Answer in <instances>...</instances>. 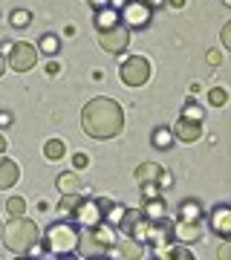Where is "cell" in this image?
Here are the masks:
<instances>
[{
    "label": "cell",
    "instance_id": "6da1fadb",
    "mask_svg": "<svg viewBox=\"0 0 231 260\" xmlns=\"http://www.w3.org/2000/svg\"><path fill=\"white\" fill-rule=\"evenodd\" d=\"M81 127L87 136L92 139H113L119 136L121 127H124V107H121L116 99H107V95H95L84 104L81 110Z\"/></svg>",
    "mask_w": 231,
    "mask_h": 260
},
{
    "label": "cell",
    "instance_id": "7a4b0ae2",
    "mask_svg": "<svg viewBox=\"0 0 231 260\" xmlns=\"http://www.w3.org/2000/svg\"><path fill=\"white\" fill-rule=\"evenodd\" d=\"M95 35H98V47L107 55H121L130 47V29L121 23L116 6H104L95 12Z\"/></svg>",
    "mask_w": 231,
    "mask_h": 260
},
{
    "label": "cell",
    "instance_id": "3957f363",
    "mask_svg": "<svg viewBox=\"0 0 231 260\" xmlns=\"http://www.w3.org/2000/svg\"><path fill=\"white\" fill-rule=\"evenodd\" d=\"M44 237V251L46 254H70V251H78V243H81V225L75 220H58V223H49Z\"/></svg>",
    "mask_w": 231,
    "mask_h": 260
},
{
    "label": "cell",
    "instance_id": "277c9868",
    "mask_svg": "<svg viewBox=\"0 0 231 260\" xmlns=\"http://www.w3.org/2000/svg\"><path fill=\"white\" fill-rule=\"evenodd\" d=\"M38 240H41V229L29 217H15L3 225V246L15 254H29L32 246H38Z\"/></svg>",
    "mask_w": 231,
    "mask_h": 260
},
{
    "label": "cell",
    "instance_id": "5b68a950",
    "mask_svg": "<svg viewBox=\"0 0 231 260\" xmlns=\"http://www.w3.org/2000/svg\"><path fill=\"white\" fill-rule=\"evenodd\" d=\"M119 243H116V229L107 223L102 225H92V229H84L81 232V243H78V251H81L87 260L92 257H102L107 254L110 249H116Z\"/></svg>",
    "mask_w": 231,
    "mask_h": 260
},
{
    "label": "cell",
    "instance_id": "8992f818",
    "mask_svg": "<svg viewBox=\"0 0 231 260\" xmlns=\"http://www.w3.org/2000/svg\"><path fill=\"white\" fill-rule=\"evenodd\" d=\"M119 78L124 87L136 90V87H145L150 81V61L145 55H127L119 67Z\"/></svg>",
    "mask_w": 231,
    "mask_h": 260
},
{
    "label": "cell",
    "instance_id": "52a82bcc",
    "mask_svg": "<svg viewBox=\"0 0 231 260\" xmlns=\"http://www.w3.org/2000/svg\"><path fill=\"white\" fill-rule=\"evenodd\" d=\"M119 15H121V23L127 29H148L150 20H153V9L145 0H124Z\"/></svg>",
    "mask_w": 231,
    "mask_h": 260
},
{
    "label": "cell",
    "instance_id": "ba28073f",
    "mask_svg": "<svg viewBox=\"0 0 231 260\" xmlns=\"http://www.w3.org/2000/svg\"><path fill=\"white\" fill-rule=\"evenodd\" d=\"M107 203H110V197H98V200H84L78 205V211L70 217L75 223L81 225V229H92V225H102L104 223V211H107Z\"/></svg>",
    "mask_w": 231,
    "mask_h": 260
},
{
    "label": "cell",
    "instance_id": "9c48e42d",
    "mask_svg": "<svg viewBox=\"0 0 231 260\" xmlns=\"http://www.w3.org/2000/svg\"><path fill=\"white\" fill-rule=\"evenodd\" d=\"M38 47L35 44H26V41H18V44H12L9 49V70H15V73H29L32 67L38 64Z\"/></svg>",
    "mask_w": 231,
    "mask_h": 260
},
{
    "label": "cell",
    "instance_id": "30bf717a",
    "mask_svg": "<svg viewBox=\"0 0 231 260\" xmlns=\"http://www.w3.org/2000/svg\"><path fill=\"white\" fill-rule=\"evenodd\" d=\"M208 223H211V232L222 240H231V203H220L214 205L211 214H208Z\"/></svg>",
    "mask_w": 231,
    "mask_h": 260
},
{
    "label": "cell",
    "instance_id": "8fae6325",
    "mask_svg": "<svg viewBox=\"0 0 231 260\" xmlns=\"http://www.w3.org/2000/svg\"><path fill=\"white\" fill-rule=\"evenodd\" d=\"M174 136L176 142H185V145H194V142L203 139V121H194V119H185L179 116L174 124Z\"/></svg>",
    "mask_w": 231,
    "mask_h": 260
},
{
    "label": "cell",
    "instance_id": "7c38bea8",
    "mask_svg": "<svg viewBox=\"0 0 231 260\" xmlns=\"http://www.w3.org/2000/svg\"><path fill=\"white\" fill-rule=\"evenodd\" d=\"M203 223H188V220H176L174 223V240L182 243V246H191V243H200L203 240Z\"/></svg>",
    "mask_w": 231,
    "mask_h": 260
},
{
    "label": "cell",
    "instance_id": "4fadbf2b",
    "mask_svg": "<svg viewBox=\"0 0 231 260\" xmlns=\"http://www.w3.org/2000/svg\"><path fill=\"white\" fill-rule=\"evenodd\" d=\"M20 179V168L15 159L9 156H0V191H9V188L18 185Z\"/></svg>",
    "mask_w": 231,
    "mask_h": 260
},
{
    "label": "cell",
    "instance_id": "5bb4252c",
    "mask_svg": "<svg viewBox=\"0 0 231 260\" xmlns=\"http://www.w3.org/2000/svg\"><path fill=\"white\" fill-rule=\"evenodd\" d=\"M165 174V168L159 162H142L136 168V182L139 185H159V177Z\"/></svg>",
    "mask_w": 231,
    "mask_h": 260
},
{
    "label": "cell",
    "instance_id": "9a60e30c",
    "mask_svg": "<svg viewBox=\"0 0 231 260\" xmlns=\"http://www.w3.org/2000/svg\"><path fill=\"white\" fill-rule=\"evenodd\" d=\"M205 217V205L196 200V197H191V200H182V205H179V220H188V223H203Z\"/></svg>",
    "mask_w": 231,
    "mask_h": 260
},
{
    "label": "cell",
    "instance_id": "2e32d148",
    "mask_svg": "<svg viewBox=\"0 0 231 260\" xmlns=\"http://www.w3.org/2000/svg\"><path fill=\"white\" fill-rule=\"evenodd\" d=\"M58 191H61V197L64 194H78L81 191V177H78V171H61L55 179Z\"/></svg>",
    "mask_w": 231,
    "mask_h": 260
},
{
    "label": "cell",
    "instance_id": "e0dca14e",
    "mask_svg": "<svg viewBox=\"0 0 231 260\" xmlns=\"http://www.w3.org/2000/svg\"><path fill=\"white\" fill-rule=\"evenodd\" d=\"M61 47H64V41H61V35H55V32H44L41 41H38V52H44L46 58H55L58 52H61Z\"/></svg>",
    "mask_w": 231,
    "mask_h": 260
},
{
    "label": "cell",
    "instance_id": "ac0fdd59",
    "mask_svg": "<svg viewBox=\"0 0 231 260\" xmlns=\"http://www.w3.org/2000/svg\"><path fill=\"white\" fill-rule=\"evenodd\" d=\"M116 249H119V254L124 260H145V243L133 240V237H124Z\"/></svg>",
    "mask_w": 231,
    "mask_h": 260
},
{
    "label": "cell",
    "instance_id": "d6986e66",
    "mask_svg": "<svg viewBox=\"0 0 231 260\" xmlns=\"http://www.w3.org/2000/svg\"><path fill=\"white\" fill-rule=\"evenodd\" d=\"M174 142H176L174 127H153V133H150V145L156 150H171Z\"/></svg>",
    "mask_w": 231,
    "mask_h": 260
},
{
    "label": "cell",
    "instance_id": "ffe728a7",
    "mask_svg": "<svg viewBox=\"0 0 231 260\" xmlns=\"http://www.w3.org/2000/svg\"><path fill=\"white\" fill-rule=\"evenodd\" d=\"M165 211H168V203H165V197H162V194L142 203V214H145L148 220H162V217H165Z\"/></svg>",
    "mask_w": 231,
    "mask_h": 260
},
{
    "label": "cell",
    "instance_id": "44dd1931",
    "mask_svg": "<svg viewBox=\"0 0 231 260\" xmlns=\"http://www.w3.org/2000/svg\"><path fill=\"white\" fill-rule=\"evenodd\" d=\"M124 214H127V205H121V203H107V211H104V223L113 225L116 232H119V223L124 220Z\"/></svg>",
    "mask_w": 231,
    "mask_h": 260
},
{
    "label": "cell",
    "instance_id": "7402d4cb",
    "mask_svg": "<svg viewBox=\"0 0 231 260\" xmlns=\"http://www.w3.org/2000/svg\"><path fill=\"white\" fill-rule=\"evenodd\" d=\"M142 220H145V214H142V208H127V214H124V220H121L119 223V232L121 234H133V229H136L139 223H142Z\"/></svg>",
    "mask_w": 231,
    "mask_h": 260
},
{
    "label": "cell",
    "instance_id": "603a6c76",
    "mask_svg": "<svg viewBox=\"0 0 231 260\" xmlns=\"http://www.w3.org/2000/svg\"><path fill=\"white\" fill-rule=\"evenodd\" d=\"M44 156L49 159V162H58V159L67 156V145L61 139H46L44 142Z\"/></svg>",
    "mask_w": 231,
    "mask_h": 260
},
{
    "label": "cell",
    "instance_id": "cb8c5ba5",
    "mask_svg": "<svg viewBox=\"0 0 231 260\" xmlns=\"http://www.w3.org/2000/svg\"><path fill=\"white\" fill-rule=\"evenodd\" d=\"M156 260H196V257H194V251L188 249V246L176 243V246H171V249H168L165 254H159Z\"/></svg>",
    "mask_w": 231,
    "mask_h": 260
},
{
    "label": "cell",
    "instance_id": "d4e9b609",
    "mask_svg": "<svg viewBox=\"0 0 231 260\" xmlns=\"http://www.w3.org/2000/svg\"><path fill=\"white\" fill-rule=\"evenodd\" d=\"M6 214H9V220H15V217H26V200L23 197H9L6 200Z\"/></svg>",
    "mask_w": 231,
    "mask_h": 260
},
{
    "label": "cell",
    "instance_id": "484cf974",
    "mask_svg": "<svg viewBox=\"0 0 231 260\" xmlns=\"http://www.w3.org/2000/svg\"><path fill=\"white\" fill-rule=\"evenodd\" d=\"M32 23V12L29 9H12L9 12V26L12 29H26Z\"/></svg>",
    "mask_w": 231,
    "mask_h": 260
},
{
    "label": "cell",
    "instance_id": "4316f807",
    "mask_svg": "<svg viewBox=\"0 0 231 260\" xmlns=\"http://www.w3.org/2000/svg\"><path fill=\"white\" fill-rule=\"evenodd\" d=\"M228 90H225V87H211V90H208V104H211V107H225V104H228Z\"/></svg>",
    "mask_w": 231,
    "mask_h": 260
},
{
    "label": "cell",
    "instance_id": "83f0119b",
    "mask_svg": "<svg viewBox=\"0 0 231 260\" xmlns=\"http://www.w3.org/2000/svg\"><path fill=\"white\" fill-rule=\"evenodd\" d=\"M81 203H84V200L78 194H64V200H61V205H58V208H61V214H64V217H67V214L73 217V214L78 211V205H81Z\"/></svg>",
    "mask_w": 231,
    "mask_h": 260
},
{
    "label": "cell",
    "instance_id": "f1b7e54d",
    "mask_svg": "<svg viewBox=\"0 0 231 260\" xmlns=\"http://www.w3.org/2000/svg\"><path fill=\"white\" fill-rule=\"evenodd\" d=\"M182 116H185V119H194V121H203L205 110H203V107H200L196 102H188V104L182 107Z\"/></svg>",
    "mask_w": 231,
    "mask_h": 260
},
{
    "label": "cell",
    "instance_id": "f546056e",
    "mask_svg": "<svg viewBox=\"0 0 231 260\" xmlns=\"http://www.w3.org/2000/svg\"><path fill=\"white\" fill-rule=\"evenodd\" d=\"M84 168H90V156L78 150V153H73V171H84Z\"/></svg>",
    "mask_w": 231,
    "mask_h": 260
},
{
    "label": "cell",
    "instance_id": "4dcf8cb0",
    "mask_svg": "<svg viewBox=\"0 0 231 260\" xmlns=\"http://www.w3.org/2000/svg\"><path fill=\"white\" fill-rule=\"evenodd\" d=\"M205 61L211 67H220L222 64V49H217V47H211L208 52H205Z\"/></svg>",
    "mask_w": 231,
    "mask_h": 260
},
{
    "label": "cell",
    "instance_id": "1f68e13d",
    "mask_svg": "<svg viewBox=\"0 0 231 260\" xmlns=\"http://www.w3.org/2000/svg\"><path fill=\"white\" fill-rule=\"evenodd\" d=\"M220 44H222V49H231V20L220 29Z\"/></svg>",
    "mask_w": 231,
    "mask_h": 260
},
{
    "label": "cell",
    "instance_id": "d6a6232c",
    "mask_svg": "<svg viewBox=\"0 0 231 260\" xmlns=\"http://www.w3.org/2000/svg\"><path fill=\"white\" fill-rule=\"evenodd\" d=\"M217 260H231V240H222L217 246Z\"/></svg>",
    "mask_w": 231,
    "mask_h": 260
},
{
    "label": "cell",
    "instance_id": "836d02e7",
    "mask_svg": "<svg viewBox=\"0 0 231 260\" xmlns=\"http://www.w3.org/2000/svg\"><path fill=\"white\" fill-rule=\"evenodd\" d=\"M142 194H145V200H153V197L162 194V188L159 185H142Z\"/></svg>",
    "mask_w": 231,
    "mask_h": 260
},
{
    "label": "cell",
    "instance_id": "e575fe53",
    "mask_svg": "<svg viewBox=\"0 0 231 260\" xmlns=\"http://www.w3.org/2000/svg\"><path fill=\"white\" fill-rule=\"evenodd\" d=\"M58 73H61V64H58V61H52V58H49V61H46V75H49V78H55Z\"/></svg>",
    "mask_w": 231,
    "mask_h": 260
},
{
    "label": "cell",
    "instance_id": "d590c367",
    "mask_svg": "<svg viewBox=\"0 0 231 260\" xmlns=\"http://www.w3.org/2000/svg\"><path fill=\"white\" fill-rule=\"evenodd\" d=\"M12 121H15V116H12L9 110H0V130H3V127H12Z\"/></svg>",
    "mask_w": 231,
    "mask_h": 260
},
{
    "label": "cell",
    "instance_id": "8d00e7d4",
    "mask_svg": "<svg viewBox=\"0 0 231 260\" xmlns=\"http://www.w3.org/2000/svg\"><path fill=\"white\" fill-rule=\"evenodd\" d=\"M171 185H174V177H171V171H165V174L159 177V188H162V191H168Z\"/></svg>",
    "mask_w": 231,
    "mask_h": 260
},
{
    "label": "cell",
    "instance_id": "74e56055",
    "mask_svg": "<svg viewBox=\"0 0 231 260\" xmlns=\"http://www.w3.org/2000/svg\"><path fill=\"white\" fill-rule=\"evenodd\" d=\"M168 6H171V9H185L188 0H168Z\"/></svg>",
    "mask_w": 231,
    "mask_h": 260
},
{
    "label": "cell",
    "instance_id": "f35d334b",
    "mask_svg": "<svg viewBox=\"0 0 231 260\" xmlns=\"http://www.w3.org/2000/svg\"><path fill=\"white\" fill-rule=\"evenodd\" d=\"M6 70H9V58L0 52V78H3V73H6Z\"/></svg>",
    "mask_w": 231,
    "mask_h": 260
},
{
    "label": "cell",
    "instance_id": "ab89813d",
    "mask_svg": "<svg viewBox=\"0 0 231 260\" xmlns=\"http://www.w3.org/2000/svg\"><path fill=\"white\" fill-rule=\"evenodd\" d=\"M188 90H191V95H200V93H203V84H200V81H191V87H188Z\"/></svg>",
    "mask_w": 231,
    "mask_h": 260
},
{
    "label": "cell",
    "instance_id": "60d3db41",
    "mask_svg": "<svg viewBox=\"0 0 231 260\" xmlns=\"http://www.w3.org/2000/svg\"><path fill=\"white\" fill-rule=\"evenodd\" d=\"M75 32H78V26H75V23H67V29H64V35H67V38H73Z\"/></svg>",
    "mask_w": 231,
    "mask_h": 260
},
{
    "label": "cell",
    "instance_id": "b9f144b4",
    "mask_svg": "<svg viewBox=\"0 0 231 260\" xmlns=\"http://www.w3.org/2000/svg\"><path fill=\"white\" fill-rule=\"evenodd\" d=\"M145 3H148L150 9H159V6H165L168 0H145Z\"/></svg>",
    "mask_w": 231,
    "mask_h": 260
},
{
    "label": "cell",
    "instance_id": "7bdbcfd3",
    "mask_svg": "<svg viewBox=\"0 0 231 260\" xmlns=\"http://www.w3.org/2000/svg\"><path fill=\"white\" fill-rule=\"evenodd\" d=\"M58 260H81V257H78L75 251H70V254H61V257H58Z\"/></svg>",
    "mask_w": 231,
    "mask_h": 260
},
{
    "label": "cell",
    "instance_id": "ee69618b",
    "mask_svg": "<svg viewBox=\"0 0 231 260\" xmlns=\"http://www.w3.org/2000/svg\"><path fill=\"white\" fill-rule=\"evenodd\" d=\"M3 153H6V136L0 133V156H3Z\"/></svg>",
    "mask_w": 231,
    "mask_h": 260
},
{
    "label": "cell",
    "instance_id": "f6af8a7d",
    "mask_svg": "<svg viewBox=\"0 0 231 260\" xmlns=\"http://www.w3.org/2000/svg\"><path fill=\"white\" fill-rule=\"evenodd\" d=\"M15 260H35V257H29V254H18Z\"/></svg>",
    "mask_w": 231,
    "mask_h": 260
},
{
    "label": "cell",
    "instance_id": "bcb514c9",
    "mask_svg": "<svg viewBox=\"0 0 231 260\" xmlns=\"http://www.w3.org/2000/svg\"><path fill=\"white\" fill-rule=\"evenodd\" d=\"M92 260H110V257H107V254H102V257H92Z\"/></svg>",
    "mask_w": 231,
    "mask_h": 260
},
{
    "label": "cell",
    "instance_id": "7dc6e473",
    "mask_svg": "<svg viewBox=\"0 0 231 260\" xmlns=\"http://www.w3.org/2000/svg\"><path fill=\"white\" fill-rule=\"evenodd\" d=\"M222 3H225V6H231V0H222Z\"/></svg>",
    "mask_w": 231,
    "mask_h": 260
},
{
    "label": "cell",
    "instance_id": "c3c4849f",
    "mask_svg": "<svg viewBox=\"0 0 231 260\" xmlns=\"http://www.w3.org/2000/svg\"><path fill=\"white\" fill-rule=\"evenodd\" d=\"M110 3H113V6H116V3H121V0H110Z\"/></svg>",
    "mask_w": 231,
    "mask_h": 260
},
{
    "label": "cell",
    "instance_id": "681fc988",
    "mask_svg": "<svg viewBox=\"0 0 231 260\" xmlns=\"http://www.w3.org/2000/svg\"><path fill=\"white\" fill-rule=\"evenodd\" d=\"M0 234H3V223H0Z\"/></svg>",
    "mask_w": 231,
    "mask_h": 260
},
{
    "label": "cell",
    "instance_id": "f907efd6",
    "mask_svg": "<svg viewBox=\"0 0 231 260\" xmlns=\"http://www.w3.org/2000/svg\"><path fill=\"white\" fill-rule=\"evenodd\" d=\"M87 3H92V0H87Z\"/></svg>",
    "mask_w": 231,
    "mask_h": 260
},
{
    "label": "cell",
    "instance_id": "816d5d0a",
    "mask_svg": "<svg viewBox=\"0 0 231 260\" xmlns=\"http://www.w3.org/2000/svg\"><path fill=\"white\" fill-rule=\"evenodd\" d=\"M0 15H3V12H0Z\"/></svg>",
    "mask_w": 231,
    "mask_h": 260
},
{
    "label": "cell",
    "instance_id": "f5cc1de1",
    "mask_svg": "<svg viewBox=\"0 0 231 260\" xmlns=\"http://www.w3.org/2000/svg\"><path fill=\"white\" fill-rule=\"evenodd\" d=\"M0 260H3V257H0Z\"/></svg>",
    "mask_w": 231,
    "mask_h": 260
}]
</instances>
